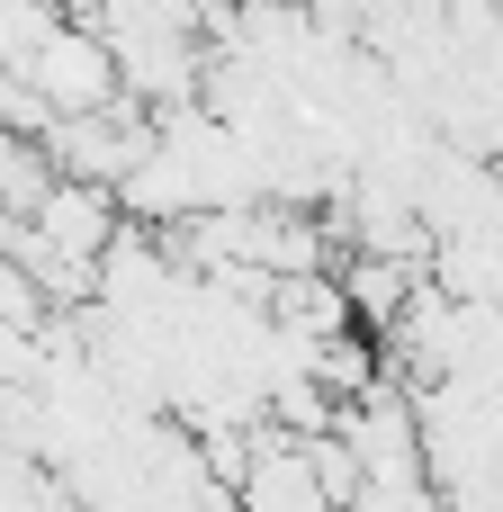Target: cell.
Instances as JSON below:
<instances>
[{
  "label": "cell",
  "mask_w": 503,
  "mask_h": 512,
  "mask_svg": "<svg viewBox=\"0 0 503 512\" xmlns=\"http://www.w3.org/2000/svg\"><path fill=\"white\" fill-rule=\"evenodd\" d=\"M234 512H342V504H333L306 432H252V459L234 477Z\"/></svg>",
  "instance_id": "1"
}]
</instances>
